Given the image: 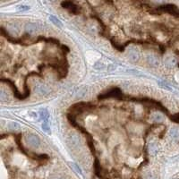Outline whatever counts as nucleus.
Wrapping results in <instances>:
<instances>
[{
	"mask_svg": "<svg viewBox=\"0 0 179 179\" xmlns=\"http://www.w3.org/2000/svg\"><path fill=\"white\" fill-rule=\"evenodd\" d=\"M27 143L32 148H39L40 145V140L38 135L33 133H30L25 138Z\"/></svg>",
	"mask_w": 179,
	"mask_h": 179,
	"instance_id": "f257e3e1",
	"label": "nucleus"
},
{
	"mask_svg": "<svg viewBox=\"0 0 179 179\" xmlns=\"http://www.w3.org/2000/svg\"><path fill=\"white\" fill-rule=\"evenodd\" d=\"M67 143L71 146V148H78L81 145V140L76 133H72L67 138Z\"/></svg>",
	"mask_w": 179,
	"mask_h": 179,
	"instance_id": "f03ea898",
	"label": "nucleus"
},
{
	"mask_svg": "<svg viewBox=\"0 0 179 179\" xmlns=\"http://www.w3.org/2000/svg\"><path fill=\"white\" fill-rule=\"evenodd\" d=\"M127 56L129 57V59L133 62H137L139 59H140V57H141V54H140V51L137 48L135 47H130L129 49L127 50Z\"/></svg>",
	"mask_w": 179,
	"mask_h": 179,
	"instance_id": "7ed1b4c3",
	"label": "nucleus"
},
{
	"mask_svg": "<svg viewBox=\"0 0 179 179\" xmlns=\"http://www.w3.org/2000/svg\"><path fill=\"white\" fill-rule=\"evenodd\" d=\"M34 90H35L36 93H38L40 96H45L50 92L49 87L47 86L46 84H43V83H37L35 85Z\"/></svg>",
	"mask_w": 179,
	"mask_h": 179,
	"instance_id": "20e7f679",
	"label": "nucleus"
},
{
	"mask_svg": "<svg viewBox=\"0 0 179 179\" xmlns=\"http://www.w3.org/2000/svg\"><path fill=\"white\" fill-rule=\"evenodd\" d=\"M147 63L151 66H158L159 65V58L154 54H148L146 56Z\"/></svg>",
	"mask_w": 179,
	"mask_h": 179,
	"instance_id": "39448f33",
	"label": "nucleus"
},
{
	"mask_svg": "<svg viewBox=\"0 0 179 179\" xmlns=\"http://www.w3.org/2000/svg\"><path fill=\"white\" fill-rule=\"evenodd\" d=\"M61 5L64 8L69 9L72 13H77V11H78V6H76L72 2H63Z\"/></svg>",
	"mask_w": 179,
	"mask_h": 179,
	"instance_id": "423d86ee",
	"label": "nucleus"
},
{
	"mask_svg": "<svg viewBox=\"0 0 179 179\" xmlns=\"http://www.w3.org/2000/svg\"><path fill=\"white\" fill-rule=\"evenodd\" d=\"M164 63H165V65L168 67H174L176 65L177 61L175 57H168L164 60Z\"/></svg>",
	"mask_w": 179,
	"mask_h": 179,
	"instance_id": "0eeeda50",
	"label": "nucleus"
},
{
	"mask_svg": "<svg viewBox=\"0 0 179 179\" xmlns=\"http://www.w3.org/2000/svg\"><path fill=\"white\" fill-rule=\"evenodd\" d=\"M169 136L174 141H179V127H173L169 131Z\"/></svg>",
	"mask_w": 179,
	"mask_h": 179,
	"instance_id": "6e6552de",
	"label": "nucleus"
},
{
	"mask_svg": "<svg viewBox=\"0 0 179 179\" xmlns=\"http://www.w3.org/2000/svg\"><path fill=\"white\" fill-rule=\"evenodd\" d=\"M37 30H38V27H37V25L35 24L30 22V24H27L25 25V31L28 33H34L37 32Z\"/></svg>",
	"mask_w": 179,
	"mask_h": 179,
	"instance_id": "1a4fd4ad",
	"label": "nucleus"
},
{
	"mask_svg": "<svg viewBox=\"0 0 179 179\" xmlns=\"http://www.w3.org/2000/svg\"><path fill=\"white\" fill-rule=\"evenodd\" d=\"M149 150H150L151 154L156 155L159 151V146L155 143V141H152V143H151L150 144H149Z\"/></svg>",
	"mask_w": 179,
	"mask_h": 179,
	"instance_id": "9d476101",
	"label": "nucleus"
},
{
	"mask_svg": "<svg viewBox=\"0 0 179 179\" xmlns=\"http://www.w3.org/2000/svg\"><path fill=\"white\" fill-rule=\"evenodd\" d=\"M40 118L43 120V122L48 121V116H49L48 109H46V108H41L40 110Z\"/></svg>",
	"mask_w": 179,
	"mask_h": 179,
	"instance_id": "9b49d317",
	"label": "nucleus"
},
{
	"mask_svg": "<svg viewBox=\"0 0 179 179\" xmlns=\"http://www.w3.org/2000/svg\"><path fill=\"white\" fill-rule=\"evenodd\" d=\"M151 120L154 121V122H162L164 120L163 116L161 114H159V113H154V114H152V116H151Z\"/></svg>",
	"mask_w": 179,
	"mask_h": 179,
	"instance_id": "f8f14e48",
	"label": "nucleus"
},
{
	"mask_svg": "<svg viewBox=\"0 0 179 179\" xmlns=\"http://www.w3.org/2000/svg\"><path fill=\"white\" fill-rule=\"evenodd\" d=\"M49 21L52 22V24H54L56 26H57V27H62L63 26V24H62V22H60V20L57 19V17H55L53 15H50L49 16Z\"/></svg>",
	"mask_w": 179,
	"mask_h": 179,
	"instance_id": "ddd939ff",
	"label": "nucleus"
},
{
	"mask_svg": "<svg viewBox=\"0 0 179 179\" xmlns=\"http://www.w3.org/2000/svg\"><path fill=\"white\" fill-rule=\"evenodd\" d=\"M15 9L19 12H24V11H28L30 9V6L26 5H16Z\"/></svg>",
	"mask_w": 179,
	"mask_h": 179,
	"instance_id": "4468645a",
	"label": "nucleus"
},
{
	"mask_svg": "<svg viewBox=\"0 0 179 179\" xmlns=\"http://www.w3.org/2000/svg\"><path fill=\"white\" fill-rule=\"evenodd\" d=\"M8 126H9V128L12 129V130H19V129H21V125L18 123H16V122L9 123Z\"/></svg>",
	"mask_w": 179,
	"mask_h": 179,
	"instance_id": "2eb2a0df",
	"label": "nucleus"
},
{
	"mask_svg": "<svg viewBox=\"0 0 179 179\" xmlns=\"http://www.w3.org/2000/svg\"><path fill=\"white\" fill-rule=\"evenodd\" d=\"M94 68L96 69H98V70H102L105 68V65H104L102 62L100 61H98V62H96L95 65H94Z\"/></svg>",
	"mask_w": 179,
	"mask_h": 179,
	"instance_id": "dca6fc26",
	"label": "nucleus"
},
{
	"mask_svg": "<svg viewBox=\"0 0 179 179\" xmlns=\"http://www.w3.org/2000/svg\"><path fill=\"white\" fill-rule=\"evenodd\" d=\"M42 129L46 132V133H50V131H49V125H48V121H45V122H43V124H42Z\"/></svg>",
	"mask_w": 179,
	"mask_h": 179,
	"instance_id": "f3484780",
	"label": "nucleus"
},
{
	"mask_svg": "<svg viewBox=\"0 0 179 179\" xmlns=\"http://www.w3.org/2000/svg\"><path fill=\"white\" fill-rule=\"evenodd\" d=\"M0 99H1V100L4 102V101H7L9 100L8 96H7V94H5V92L4 91H1V93H0Z\"/></svg>",
	"mask_w": 179,
	"mask_h": 179,
	"instance_id": "a211bd4d",
	"label": "nucleus"
},
{
	"mask_svg": "<svg viewBox=\"0 0 179 179\" xmlns=\"http://www.w3.org/2000/svg\"><path fill=\"white\" fill-rule=\"evenodd\" d=\"M73 166H74V168H76V170L78 171V173L81 174V170L80 169V168H78V167H77V165H75V164H73Z\"/></svg>",
	"mask_w": 179,
	"mask_h": 179,
	"instance_id": "6ab92c4d",
	"label": "nucleus"
},
{
	"mask_svg": "<svg viewBox=\"0 0 179 179\" xmlns=\"http://www.w3.org/2000/svg\"><path fill=\"white\" fill-rule=\"evenodd\" d=\"M147 179H155V178H154L151 175H150V176H147Z\"/></svg>",
	"mask_w": 179,
	"mask_h": 179,
	"instance_id": "aec40b11",
	"label": "nucleus"
},
{
	"mask_svg": "<svg viewBox=\"0 0 179 179\" xmlns=\"http://www.w3.org/2000/svg\"><path fill=\"white\" fill-rule=\"evenodd\" d=\"M50 179H60V178H50Z\"/></svg>",
	"mask_w": 179,
	"mask_h": 179,
	"instance_id": "412c9836",
	"label": "nucleus"
}]
</instances>
